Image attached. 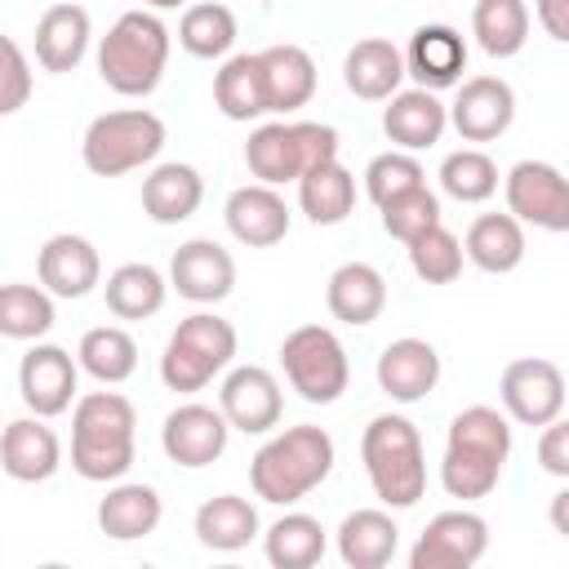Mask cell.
<instances>
[{"label": "cell", "instance_id": "40", "mask_svg": "<svg viewBox=\"0 0 569 569\" xmlns=\"http://www.w3.org/2000/svg\"><path fill=\"white\" fill-rule=\"evenodd\" d=\"M53 293L40 284H4L0 289V333L31 342L53 329Z\"/></svg>", "mask_w": 569, "mask_h": 569}, {"label": "cell", "instance_id": "13", "mask_svg": "<svg viewBox=\"0 0 569 569\" xmlns=\"http://www.w3.org/2000/svg\"><path fill=\"white\" fill-rule=\"evenodd\" d=\"M76 382H80V360H71V351L53 347V342H36L18 365L22 405L40 418L67 413L76 400Z\"/></svg>", "mask_w": 569, "mask_h": 569}, {"label": "cell", "instance_id": "24", "mask_svg": "<svg viewBox=\"0 0 569 569\" xmlns=\"http://www.w3.org/2000/svg\"><path fill=\"white\" fill-rule=\"evenodd\" d=\"M449 124V107L431 93V89H400L387 98V111H382V133L400 147V151H422V147H436L440 133Z\"/></svg>", "mask_w": 569, "mask_h": 569}, {"label": "cell", "instance_id": "19", "mask_svg": "<svg viewBox=\"0 0 569 569\" xmlns=\"http://www.w3.org/2000/svg\"><path fill=\"white\" fill-rule=\"evenodd\" d=\"M378 387L400 400V405H418L436 391L440 382V351L427 338H396L382 347L378 356Z\"/></svg>", "mask_w": 569, "mask_h": 569}, {"label": "cell", "instance_id": "34", "mask_svg": "<svg viewBox=\"0 0 569 569\" xmlns=\"http://www.w3.org/2000/svg\"><path fill=\"white\" fill-rule=\"evenodd\" d=\"M258 507L240 493H218L209 502H200L196 511V538L209 551H240L258 538Z\"/></svg>", "mask_w": 569, "mask_h": 569}, {"label": "cell", "instance_id": "32", "mask_svg": "<svg viewBox=\"0 0 569 569\" xmlns=\"http://www.w3.org/2000/svg\"><path fill=\"white\" fill-rule=\"evenodd\" d=\"M298 204H302L307 222H316V227L347 222V213L356 209V178H351V169H342V160H325V164L307 169L298 178Z\"/></svg>", "mask_w": 569, "mask_h": 569}, {"label": "cell", "instance_id": "31", "mask_svg": "<svg viewBox=\"0 0 569 569\" xmlns=\"http://www.w3.org/2000/svg\"><path fill=\"white\" fill-rule=\"evenodd\" d=\"M213 107L227 120H258L271 111L267 102V76L258 53H231L213 76Z\"/></svg>", "mask_w": 569, "mask_h": 569}, {"label": "cell", "instance_id": "29", "mask_svg": "<svg viewBox=\"0 0 569 569\" xmlns=\"http://www.w3.org/2000/svg\"><path fill=\"white\" fill-rule=\"evenodd\" d=\"M258 58H262V76H267V102L276 116H289V111L311 102L316 62L302 44H267Z\"/></svg>", "mask_w": 569, "mask_h": 569}, {"label": "cell", "instance_id": "14", "mask_svg": "<svg viewBox=\"0 0 569 569\" xmlns=\"http://www.w3.org/2000/svg\"><path fill=\"white\" fill-rule=\"evenodd\" d=\"M218 409L227 413V422L244 436H267L271 427H280L284 413V396L271 369L262 365H240L222 378L218 387Z\"/></svg>", "mask_w": 569, "mask_h": 569}, {"label": "cell", "instance_id": "28", "mask_svg": "<svg viewBox=\"0 0 569 569\" xmlns=\"http://www.w3.org/2000/svg\"><path fill=\"white\" fill-rule=\"evenodd\" d=\"M396 547H400V529H396L391 511L360 507L338 525V556L347 569H382V565H391Z\"/></svg>", "mask_w": 569, "mask_h": 569}, {"label": "cell", "instance_id": "43", "mask_svg": "<svg viewBox=\"0 0 569 569\" xmlns=\"http://www.w3.org/2000/svg\"><path fill=\"white\" fill-rule=\"evenodd\" d=\"M440 222V200H436V191L422 182V187H409V191H400V196H391L387 204H382V231L391 236V240H418L427 227H436Z\"/></svg>", "mask_w": 569, "mask_h": 569}, {"label": "cell", "instance_id": "12", "mask_svg": "<svg viewBox=\"0 0 569 569\" xmlns=\"http://www.w3.org/2000/svg\"><path fill=\"white\" fill-rule=\"evenodd\" d=\"M489 551V525L476 511H440L409 547V569H471Z\"/></svg>", "mask_w": 569, "mask_h": 569}, {"label": "cell", "instance_id": "11", "mask_svg": "<svg viewBox=\"0 0 569 569\" xmlns=\"http://www.w3.org/2000/svg\"><path fill=\"white\" fill-rule=\"evenodd\" d=\"M498 396L507 418H516L520 427H547L565 409V373L542 356H520L502 369Z\"/></svg>", "mask_w": 569, "mask_h": 569}, {"label": "cell", "instance_id": "41", "mask_svg": "<svg viewBox=\"0 0 569 569\" xmlns=\"http://www.w3.org/2000/svg\"><path fill=\"white\" fill-rule=\"evenodd\" d=\"M440 187L458 204H480V200H489L498 191V164L485 151H476V147L449 151L440 160Z\"/></svg>", "mask_w": 569, "mask_h": 569}, {"label": "cell", "instance_id": "27", "mask_svg": "<svg viewBox=\"0 0 569 569\" xmlns=\"http://www.w3.org/2000/svg\"><path fill=\"white\" fill-rule=\"evenodd\" d=\"M204 200V178L196 164H182V160H169V164H156L142 182V209L151 222L160 227H173V222H187Z\"/></svg>", "mask_w": 569, "mask_h": 569}, {"label": "cell", "instance_id": "26", "mask_svg": "<svg viewBox=\"0 0 569 569\" xmlns=\"http://www.w3.org/2000/svg\"><path fill=\"white\" fill-rule=\"evenodd\" d=\"M89 13L80 4H49L36 22V62L53 76L62 71H76L80 58L89 53Z\"/></svg>", "mask_w": 569, "mask_h": 569}, {"label": "cell", "instance_id": "37", "mask_svg": "<svg viewBox=\"0 0 569 569\" xmlns=\"http://www.w3.org/2000/svg\"><path fill=\"white\" fill-rule=\"evenodd\" d=\"M471 36L489 58H516L529 40V9L525 0H476Z\"/></svg>", "mask_w": 569, "mask_h": 569}, {"label": "cell", "instance_id": "5", "mask_svg": "<svg viewBox=\"0 0 569 569\" xmlns=\"http://www.w3.org/2000/svg\"><path fill=\"white\" fill-rule=\"evenodd\" d=\"M169 67V27L151 9H129L98 44V76L120 98H147Z\"/></svg>", "mask_w": 569, "mask_h": 569}, {"label": "cell", "instance_id": "7", "mask_svg": "<svg viewBox=\"0 0 569 569\" xmlns=\"http://www.w3.org/2000/svg\"><path fill=\"white\" fill-rule=\"evenodd\" d=\"M164 147V120L147 107H124V111H102L89 120L80 156L84 169L98 178H120L142 164H151Z\"/></svg>", "mask_w": 569, "mask_h": 569}, {"label": "cell", "instance_id": "45", "mask_svg": "<svg viewBox=\"0 0 569 569\" xmlns=\"http://www.w3.org/2000/svg\"><path fill=\"white\" fill-rule=\"evenodd\" d=\"M4 71H0V116H13L27 107L31 98V67H27V53L13 36H4Z\"/></svg>", "mask_w": 569, "mask_h": 569}, {"label": "cell", "instance_id": "46", "mask_svg": "<svg viewBox=\"0 0 569 569\" xmlns=\"http://www.w3.org/2000/svg\"><path fill=\"white\" fill-rule=\"evenodd\" d=\"M538 467L547 476L569 480V418H551L538 436Z\"/></svg>", "mask_w": 569, "mask_h": 569}, {"label": "cell", "instance_id": "1", "mask_svg": "<svg viewBox=\"0 0 569 569\" xmlns=\"http://www.w3.org/2000/svg\"><path fill=\"white\" fill-rule=\"evenodd\" d=\"M511 453V422L489 409V405H471L449 422V440H445V458H440V485L449 498H489L498 489V476L507 467Z\"/></svg>", "mask_w": 569, "mask_h": 569}, {"label": "cell", "instance_id": "23", "mask_svg": "<svg viewBox=\"0 0 569 569\" xmlns=\"http://www.w3.org/2000/svg\"><path fill=\"white\" fill-rule=\"evenodd\" d=\"M405 76H409L405 53H400L391 40H382V36L356 40V44L347 49V58H342V80H347V89H351L356 98H365V102H387L391 93H400V80H405Z\"/></svg>", "mask_w": 569, "mask_h": 569}, {"label": "cell", "instance_id": "10", "mask_svg": "<svg viewBox=\"0 0 569 569\" xmlns=\"http://www.w3.org/2000/svg\"><path fill=\"white\" fill-rule=\"evenodd\" d=\"M507 209L542 231H569V178L547 160H516L502 178Z\"/></svg>", "mask_w": 569, "mask_h": 569}, {"label": "cell", "instance_id": "36", "mask_svg": "<svg viewBox=\"0 0 569 569\" xmlns=\"http://www.w3.org/2000/svg\"><path fill=\"white\" fill-rule=\"evenodd\" d=\"M262 551L276 569H311L325 556V525L307 511H289L262 533Z\"/></svg>", "mask_w": 569, "mask_h": 569}, {"label": "cell", "instance_id": "9", "mask_svg": "<svg viewBox=\"0 0 569 569\" xmlns=\"http://www.w3.org/2000/svg\"><path fill=\"white\" fill-rule=\"evenodd\" d=\"M280 369L307 405H333L351 382L347 347L325 325H298L280 342Z\"/></svg>", "mask_w": 569, "mask_h": 569}, {"label": "cell", "instance_id": "47", "mask_svg": "<svg viewBox=\"0 0 569 569\" xmlns=\"http://www.w3.org/2000/svg\"><path fill=\"white\" fill-rule=\"evenodd\" d=\"M533 13L551 40L569 44V0H533Z\"/></svg>", "mask_w": 569, "mask_h": 569}, {"label": "cell", "instance_id": "4", "mask_svg": "<svg viewBox=\"0 0 569 569\" xmlns=\"http://www.w3.org/2000/svg\"><path fill=\"white\" fill-rule=\"evenodd\" d=\"M360 462H365V476H369L373 493L391 511L418 507V498L427 493L422 436H418V427L405 413H378V418H369V427L360 436Z\"/></svg>", "mask_w": 569, "mask_h": 569}, {"label": "cell", "instance_id": "33", "mask_svg": "<svg viewBox=\"0 0 569 569\" xmlns=\"http://www.w3.org/2000/svg\"><path fill=\"white\" fill-rule=\"evenodd\" d=\"M160 516H164V502L151 485H116L98 502V529L116 542H133V538L156 533Z\"/></svg>", "mask_w": 569, "mask_h": 569}, {"label": "cell", "instance_id": "3", "mask_svg": "<svg viewBox=\"0 0 569 569\" xmlns=\"http://www.w3.org/2000/svg\"><path fill=\"white\" fill-rule=\"evenodd\" d=\"M138 413L120 391H89L71 413V467L84 480H120L133 467Z\"/></svg>", "mask_w": 569, "mask_h": 569}, {"label": "cell", "instance_id": "8", "mask_svg": "<svg viewBox=\"0 0 569 569\" xmlns=\"http://www.w3.org/2000/svg\"><path fill=\"white\" fill-rule=\"evenodd\" d=\"M236 356V329L231 320L213 316V311H196L187 316L160 356V382L169 391H204L213 382V373H222Z\"/></svg>", "mask_w": 569, "mask_h": 569}, {"label": "cell", "instance_id": "2", "mask_svg": "<svg viewBox=\"0 0 569 569\" xmlns=\"http://www.w3.org/2000/svg\"><path fill=\"white\" fill-rule=\"evenodd\" d=\"M333 471V436L316 422H298L276 431L249 462V485L262 502L289 507L302 502Z\"/></svg>", "mask_w": 569, "mask_h": 569}, {"label": "cell", "instance_id": "6", "mask_svg": "<svg viewBox=\"0 0 569 569\" xmlns=\"http://www.w3.org/2000/svg\"><path fill=\"white\" fill-rule=\"evenodd\" d=\"M325 160H338V129L320 120H271V124H258L244 142L249 173L271 187L298 182L307 169Z\"/></svg>", "mask_w": 569, "mask_h": 569}, {"label": "cell", "instance_id": "49", "mask_svg": "<svg viewBox=\"0 0 569 569\" xmlns=\"http://www.w3.org/2000/svg\"><path fill=\"white\" fill-rule=\"evenodd\" d=\"M147 9H178V4H187V0H142Z\"/></svg>", "mask_w": 569, "mask_h": 569}, {"label": "cell", "instance_id": "42", "mask_svg": "<svg viewBox=\"0 0 569 569\" xmlns=\"http://www.w3.org/2000/svg\"><path fill=\"white\" fill-rule=\"evenodd\" d=\"M462 258H467V249L445 222H436L418 240H409V267L427 284H453L462 276Z\"/></svg>", "mask_w": 569, "mask_h": 569}, {"label": "cell", "instance_id": "39", "mask_svg": "<svg viewBox=\"0 0 569 569\" xmlns=\"http://www.w3.org/2000/svg\"><path fill=\"white\" fill-rule=\"evenodd\" d=\"M178 44L191 58H227L236 44V13L227 4H187L182 22H178Z\"/></svg>", "mask_w": 569, "mask_h": 569}, {"label": "cell", "instance_id": "30", "mask_svg": "<svg viewBox=\"0 0 569 569\" xmlns=\"http://www.w3.org/2000/svg\"><path fill=\"white\" fill-rule=\"evenodd\" d=\"M467 258L489 271V276H507L525 262V222L507 209V213H480L471 227H467V240H462Z\"/></svg>", "mask_w": 569, "mask_h": 569}, {"label": "cell", "instance_id": "16", "mask_svg": "<svg viewBox=\"0 0 569 569\" xmlns=\"http://www.w3.org/2000/svg\"><path fill=\"white\" fill-rule=\"evenodd\" d=\"M227 436H231L227 413L213 409V405H196V400L178 405L164 418V427H160V445H164L169 462H178V467H209V462H218L222 449H227Z\"/></svg>", "mask_w": 569, "mask_h": 569}, {"label": "cell", "instance_id": "35", "mask_svg": "<svg viewBox=\"0 0 569 569\" xmlns=\"http://www.w3.org/2000/svg\"><path fill=\"white\" fill-rule=\"evenodd\" d=\"M102 293H107L111 316H120V320H147V316H156L164 307L169 284H164V276L151 262H124V267H116L107 276Z\"/></svg>", "mask_w": 569, "mask_h": 569}, {"label": "cell", "instance_id": "22", "mask_svg": "<svg viewBox=\"0 0 569 569\" xmlns=\"http://www.w3.org/2000/svg\"><path fill=\"white\" fill-rule=\"evenodd\" d=\"M405 67L409 76L422 84V89H449V84H462V71H467V40L445 27V22H427L409 36V49H405Z\"/></svg>", "mask_w": 569, "mask_h": 569}, {"label": "cell", "instance_id": "21", "mask_svg": "<svg viewBox=\"0 0 569 569\" xmlns=\"http://www.w3.org/2000/svg\"><path fill=\"white\" fill-rule=\"evenodd\" d=\"M0 467L9 480L18 485H40L62 467V445L53 436V427H44L40 413L31 418H13L0 436Z\"/></svg>", "mask_w": 569, "mask_h": 569}, {"label": "cell", "instance_id": "48", "mask_svg": "<svg viewBox=\"0 0 569 569\" xmlns=\"http://www.w3.org/2000/svg\"><path fill=\"white\" fill-rule=\"evenodd\" d=\"M547 520H551V529L560 533V538H569V485L551 498V507H547Z\"/></svg>", "mask_w": 569, "mask_h": 569}, {"label": "cell", "instance_id": "25", "mask_svg": "<svg viewBox=\"0 0 569 569\" xmlns=\"http://www.w3.org/2000/svg\"><path fill=\"white\" fill-rule=\"evenodd\" d=\"M325 302H329V316L351 329L373 325L387 307V280L373 262H342L325 284Z\"/></svg>", "mask_w": 569, "mask_h": 569}, {"label": "cell", "instance_id": "18", "mask_svg": "<svg viewBox=\"0 0 569 569\" xmlns=\"http://www.w3.org/2000/svg\"><path fill=\"white\" fill-rule=\"evenodd\" d=\"M227 227L249 249H271L289 236V204L271 182H244L227 196Z\"/></svg>", "mask_w": 569, "mask_h": 569}, {"label": "cell", "instance_id": "44", "mask_svg": "<svg viewBox=\"0 0 569 569\" xmlns=\"http://www.w3.org/2000/svg\"><path fill=\"white\" fill-rule=\"evenodd\" d=\"M422 164L413 160V151H382V156H373L369 160V169H365V191H369V200L382 209L391 196H400V191H409V187H422Z\"/></svg>", "mask_w": 569, "mask_h": 569}, {"label": "cell", "instance_id": "38", "mask_svg": "<svg viewBox=\"0 0 569 569\" xmlns=\"http://www.w3.org/2000/svg\"><path fill=\"white\" fill-rule=\"evenodd\" d=\"M80 369L89 378H98L102 387H116L124 378H133L138 369V342L120 329V325H98L80 338V351H76Z\"/></svg>", "mask_w": 569, "mask_h": 569}, {"label": "cell", "instance_id": "15", "mask_svg": "<svg viewBox=\"0 0 569 569\" xmlns=\"http://www.w3.org/2000/svg\"><path fill=\"white\" fill-rule=\"evenodd\" d=\"M516 120V93L502 76H471L458 84V98L449 107V124L462 142H493Z\"/></svg>", "mask_w": 569, "mask_h": 569}, {"label": "cell", "instance_id": "20", "mask_svg": "<svg viewBox=\"0 0 569 569\" xmlns=\"http://www.w3.org/2000/svg\"><path fill=\"white\" fill-rule=\"evenodd\" d=\"M36 271H40V284L53 298H84L102 280V258H98V249L84 236L62 231V236L44 240V249L36 258Z\"/></svg>", "mask_w": 569, "mask_h": 569}, {"label": "cell", "instance_id": "17", "mask_svg": "<svg viewBox=\"0 0 569 569\" xmlns=\"http://www.w3.org/2000/svg\"><path fill=\"white\" fill-rule=\"evenodd\" d=\"M169 284L187 298V302H222L236 289V262L218 240H187L178 244L173 262H169Z\"/></svg>", "mask_w": 569, "mask_h": 569}]
</instances>
